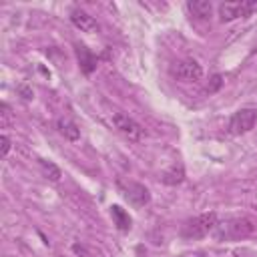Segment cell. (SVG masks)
Listing matches in <instances>:
<instances>
[{
    "label": "cell",
    "instance_id": "6da1fadb",
    "mask_svg": "<svg viewBox=\"0 0 257 257\" xmlns=\"http://www.w3.org/2000/svg\"><path fill=\"white\" fill-rule=\"evenodd\" d=\"M253 231H255V225L251 219L235 217V219H227L223 223H217L213 233L219 241H239V239L249 237Z\"/></svg>",
    "mask_w": 257,
    "mask_h": 257
},
{
    "label": "cell",
    "instance_id": "7a4b0ae2",
    "mask_svg": "<svg viewBox=\"0 0 257 257\" xmlns=\"http://www.w3.org/2000/svg\"><path fill=\"white\" fill-rule=\"evenodd\" d=\"M217 215L211 211V213H201L193 219H187L181 227V237L187 239V241H195V239H201L209 233L215 231L217 227Z\"/></svg>",
    "mask_w": 257,
    "mask_h": 257
},
{
    "label": "cell",
    "instance_id": "3957f363",
    "mask_svg": "<svg viewBox=\"0 0 257 257\" xmlns=\"http://www.w3.org/2000/svg\"><path fill=\"white\" fill-rule=\"evenodd\" d=\"M255 10H257V2L255 0L221 2L219 4V18H221V22H231V20H237V18H247Z\"/></svg>",
    "mask_w": 257,
    "mask_h": 257
},
{
    "label": "cell",
    "instance_id": "277c9868",
    "mask_svg": "<svg viewBox=\"0 0 257 257\" xmlns=\"http://www.w3.org/2000/svg\"><path fill=\"white\" fill-rule=\"evenodd\" d=\"M171 72L181 82H199L203 78V66L197 60H193V58H187V60L177 62L171 68Z\"/></svg>",
    "mask_w": 257,
    "mask_h": 257
},
{
    "label": "cell",
    "instance_id": "5b68a950",
    "mask_svg": "<svg viewBox=\"0 0 257 257\" xmlns=\"http://www.w3.org/2000/svg\"><path fill=\"white\" fill-rule=\"evenodd\" d=\"M112 124H114V128H116L118 133H122V135L128 137L131 141H141V139L145 137V128H143L135 118H131V116L124 114V112H114V114H112Z\"/></svg>",
    "mask_w": 257,
    "mask_h": 257
},
{
    "label": "cell",
    "instance_id": "8992f818",
    "mask_svg": "<svg viewBox=\"0 0 257 257\" xmlns=\"http://www.w3.org/2000/svg\"><path fill=\"white\" fill-rule=\"evenodd\" d=\"M257 122V108H241L237 110L229 120V131L233 135L249 133Z\"/></svg>",
    "mask_w": 257,
    "mask_h": 257
},
{
    "label": "cell",
    "instance_id": "52a82bcc",
    "mask_svg": "<svg viewBox=\"0 0 257 257\" xmlns=\"http://www.w3.org/2000/svg\"><path fill=\"white\" fill-rule=\"evenodd\" d=\"M120 187H122V193H124L126 201L133 203L135 207H143V205H147V203L151 201L149 189H147L145 185H141V183L128 181V183H120Z\"/></svg>",
    "mask_w": 257,
    "mask_h": 257
},
{
    "label": "cell",
    "instance_id": "ba28073f",
    "mask_svg": "<svg viewBox=\"0 0 257 257\" xmlns=\"http://www.w3.org/2000/svg\"><path fill=\"white\" fill-rule=\"evenodd\" d=\"M70 22L78 28V30H82V32H94L98 26H96V20L88 14V12H84V10H80V8H76V10H72L70 12Z\"/></svg>",
    "mask_w": 257,
    "mask_h": 257
},
{
    "label": "cell",
    "instance_id": "9c48e42d",
    "mask_svg": "<svg viewBox=\"0 0 257 257\" xmlns=\"http://www.w3.org/2000/svg\"><path fill=\"white\" fill-rule=\"evenodd\" d=\"M76 58H78V66L84 74H90L94 68H96V56L82 44L76 46Z\"/></svg>",
    "mask_w": 257,
    "mask_h": 257
},
{
    "label": "cell",
    "instance_id": "30bf717a",
    "mask_svg": "<svg viewBox=\"0 0 257 257\" xmlns=\"http://www.w3.org/2000/svg\"><path fill=\"white\" fill-rule=\"evenodd\" d=\"M187 8L193 16L201 18V20H207L211 14H213V4L209 0H189L187 2Z\"/></svg>",
    "mask_w": 257,
    "mask_h": 257
},
{
    "label": "cell",
    "instance_id": "8fae6325",
    "mask_svg": "<svg viewBox=\"0 0 257 257\" xmlns=\"http://www.w3.org/2000/svg\"><path fill=\"white\" fill-rule=\"evenodd\" d=\"M110 217H112V223L116 225V229L118 231H128L131 229V217H128V213L122 209V207H118V205H112L110 207Z\"/></svg>",
    "mask_w": 257,
    "mask_h": 257
},
{
    "label": "cell",
    "instance_id": "7c38bea8",
    "mask_svg": "<svg viewBox=\"0 0 257 257\" xmlns=\"http://www.w3.org/2000/svg\"><path fill=\"white\" fill-rule=\"evenodd\" d=\"M56 128H58V133H60L64 139H68V141H78V137H80L78 126H76L70 118H58V120H56Z\"/></svg>",
    "mask_w": 257,
    "mask_h": 257
},
{
    "label": "cell",
    "instance_id": "4fadbf2b",
    "mask_svg": "<svg viewBox=\"0 0 257 257\" xmlns=\"http://www.w3.org/2000/svg\"><path fill=\"white\" fill-rule=\"evenodd\" d=\"M38 165H40V171H42V175L46 177V179H50L52 183H56V181H60V177H62V173H60V169L52 163V161H46V159H40L38 161Z\"/></svg>",
    "mask_w": 257,
    "mask_h": 257
},
{
    "label": "cell",
    "instance_id": "5bb4252c",
    "mask_svg": "<svg viewBox=\"0 0 257 257\" xmlns=\"http://www.w3.org/2000/svg\"><path fill=\"white\" fill-rule=\"evenodd\" d=\"M183 179H185V171L181 165H173L163 175V183H167V185H179V183H183Z\"/></svg>",
    "mask_w": 257,
    "mask_h": 257
},
{
    "label": "cell",
    "instance_id": "9a60e30c",
    "mask_svg": "<svg viewBox=\"0 0 257 257\" xmlns=\"http://www.w3.org/2000/svg\"><path fill=\"white\" fill-rule=\"evenodd\" d=\"M12 122H14L12 110H10V106L6 102H2L0 104V126L2 128H8V126H12Z\"/></svg>",
    "mask_w": 257,
    "mask_h": 257
},
{
    "label": "cell",
    "instance_id": "2e32d148",
    "mask_svg": "<svg viewBox=\"0 0 257 257\" xmlns=\"http://www.w3.org/2000/svg\"><path fill=\"white\" fill-rule=\"evenodd\" d=\"M221 84H223V76H221V74H213V76H211V80H209V84H207V88H205V90H207V92H209V94H213V92H217V90H219V88H221Z\"/></svg>",
    "mask_w": 257,
    "mask_h": 257
},
{
    "label": "cell",
    "instance_id": "e0dca14e",
    "mask_svg": "<svg viewBox=\"0 0 257 257\" xmlns=\"http://www.w3.org/2000/svg\"><path fill=\"white\" fill-rule=\"evenodd\" d=\"M8 153H10V139H8L6 135H2V137H0V157L6 159Z\"/></svg>",
    "mask_w": 257,
    "mask_h": 257
},
{
    "label": "cell",
    "instance_id": "ac0fdd59",
    "mask_svg": "<svg viewBox=\"0 0 257 257\" xmlns=\"http://www.w3.org/2000/svg\"><path fill=\"white\" fill-rule=\"evenodd\" d=\"M197 257H203V255H197Z\"/></svg>",
    "mask_w": 257,
    "mask_h": 257
}]
</instances>
